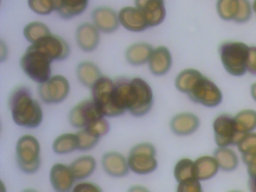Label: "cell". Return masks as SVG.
Masks as SVG:
<instances>
[{
  "label": "cell",
  "mask_w": 256,
  "mask_h": 192,
  "mask_svg": "<svg viewBox=\"0 0 256 192\" xmlns=\"http://www.w3.org/2000/svg\"><path fill=\"white\" fill-rule=\"evenodd\" d=\"M250 94H251L253 100L256 102V82H253L250 87Z\"/></svg>",
  "instance_id": "43"
},
{
  "label": "cell",
  "mask_w": 256,
  "mask_h": 192,
  "mask_svg": "<svg viewBox=\"0 0 256 192\" xmlns=\"http://www.w3.org/2000/svg\"><path fill=\"white\" fill-rule=\"evenodd\" d=\"M245 164L246 165L247 172L250 178H256V154L250 157L242 158Z\"/></svg>",
  "instance_id": "39"
},
{
  "label": "cell",
  "mask_w": 256,
  "mask_h": 192,
  "mask_svg": "<svg viewBox=\"0 0 256 192\" xmlns=\"http://www.w3.org/2000/svg\"><path fill=\"white\" fill-rule=\"evenodd\" d=\"M247 73L256 76V46H250L247 63Z\"/></svg>",
  "instance_id": "40"
},
{
  "label": "cell",
  "mask_w": 256,
  "mask_h": 192,
  "mask_svg": "<svg viewBox=\"0 0 256 192\" xmlns=\"http://www.w3.org/2000/svg\"><path fill=\"white\" fill-rule=\"evenodd\" d=\"M154 48L146 42H137L127 48L126 60L133 66H142L149 62Z\"/></svg>",
  "instance_id": "21"
},
{
  "label": "cell",
  "mask_w": 256,
  "mask_h": 192,
  "mask_svg": "<svg viewBox=\"0 0 256 192\" xmlns=\"http://www.w3.org/2000/svg\"><path fill=\"white\" fill-rule=\"evenodd\" d=\"M22 192H40L38 190H36L34 188H26Z\"/></svg>",
  "instance_id": "44"
},
{
  "label": "cell",
  "mask_w": 256,
  "mask_h": 192,
  "mask_svg": "<svg viewBox=\"0 0 256 192\" xmlns=\"http://www.w3.org/2000/svg\"><path fill=\"white\" fill-rule=\"evenodd\" d=\"M202 182L196 178L186 180L178 183L176 192H204Z\"/></svg>",
  "instance_id": "37"
},
{
  "label": "cell",
  "mask_w": 256,
  "mask_h": 192,
  "mask_svg": "<svg viewBox=\"0 0 256 192\" xmlns=\"http://www.w3.org/2000/svg\"><path fill=\"white\" fill-rule=\"evenodd\" d=\"M94 24L102 32L110 34L119 28L120 20L118 14L112 8L102 6L92 12Z\"/></svg>",
  "instance_id": "17"
},
{
  "label": "cell",
  "mask_w": 256,
  "mask_h": 192,
  "mask_svg": "<svg viewBox=\"0 0 256 192\" xmlns=\"http://www.w3.org/2000/svg\"><path fill=\"white\" fill-rule=\"evenodd\" d=\"M52 34L50 28L46 24L40 21L30 22L25 26L24 36L32 44L40 42L46 36Z\"/></svg>",
  "instance_id": "31"
},
{
  "label": "cell",
  "mask_w": 256,
  "mask_h": 192,
  "mask_svg": "<svg viewBox=\"0 0 256 192\" xmlns=\"http://www.w3.org/2000/svg\"><path fill=\"white\" fill-rule=\"evenodd\" d=\"M127 158L130 170L137 175H150L158 168L156 148L150 142L136 144L130 150Z\"/></svg>",
  "instance_id": "6"
},
{
  "label": "cell",
  "mask_w": 256,
  "mask_h": 192,
  "mask_svg": "<svg viewBox=\"0 0 256 192\" xmlns=\"http://www.w3.org/2000/svg\"><path fill=\"white\" fill-rule=\"evenodd\" d=\"M196 176L200 182L214 178L220 170V165L214 156L204 154L194 160Z\"/></svg>",
  "instance_id": "22"
},
{
  "label": "cell",
  "mask_w": 256,
  "mask_h": 192,
  "mask_svg": "<svg viewBox=\"0 0 256 192\" xmlns=\"http://www.w3.org/2000/svg\"><path fill=\"white\" fill-rule=\"evenodd\" d=\"M136 7L143 14L150 27L161 25L166 18L164 0H134Z\"/></svg>",
  "instance_id": "13"
},
{
  "label": "cell",
  "mask_w": 256,
  "mask_h": 192,
  "mask_svg": "<svg viewBox=\"0 0 256 192\" xmlns=\"http://www.w3.org/2000/svg\"><path fill=\"white\" fill-rule=\"evenodd\" d=\"M173 57L170 50L166 46L154 48L148 66L152 74L157 76L167 74L172 68Z\"/></svg>",
  "instance_id": "20"
},
{
  "label": "cell",
  "mask_w": 256,
  "mask_h": 192,
  "mask_svg": "<svg viewBox=\"0 0 256 192\" xmlns=\"http://www.w3.org/2000/svg\"><path fill=\"white\" fill-rule=\"evenodd\" d=\"M203 75L198 69H184L176 76L175 87L180 92L188 94Z\"/></svg>",
  "instance_id": "26"
},
{
  "label": "cell",
  "mask_w": 256,
  "mask_h": 192,
  "mask_svg": "<svg viewBox=\"0 0 256 192\" xmlns=\"http://www.w3.org/2000/svg\"><path fill=\"white\" fill-rule=\"evenodd\" d=\"M128 192H151L148 188L140 184L132 186L128 190Z\"/></svg>",
  "instance_id": "41"
},
{
  "label": "cell",
  "mask_w": 256,
  "mask_h": 192,
  "mask_svg": "<svg viewBox=\"0 0 256 192\" xmlns=\"http://www.w3.org/2000/svg\"><path fill=\"white\" fill-rule=\"evenodd\" d=\"M5 188V186H4V182H1V192H6V190H4Z\"/></svg>",
  "instance_id": "46"
},
{
  "label": "cell",
  "mask_w": 256,
  "mask_h": 192,
  "mask_svg": "<svg viewBox=\"0 0 256 192\" xmlns=\"http://www.w3.org/2000/svg\"><path fill=\"white\" fill-rule=\"evenodd\" d=\"M214 139L218 147L236 145L241 134L236 128L234 116L229 114H220L212 122Z\"/></svg>",
  "instance_id": "10"
},
{
  "label": "cell",
  "mask_w": 256,
  "mask_h": 192,
  "mask_svg": "<svg viewBox=\"0 0 256 192\" xmlns=\"http://www.w3.org/2000/svg\"><path fill=\"white\" fill-rule=\"evenodd\" d=\"M90 0H60V6L58 13L66 20L79 16L88 8Z\"/></svg>",
  "instance_id": "28"
},
{
  "label": "cell",
  "mask_w": 256,
  "mask_h": 192,
  "mask_svg": "<svg viewBox=\"0 0 256 192\" xmlns=\"http://www.w3.org/2000/svg\"><path fill=\"white\" fill-rule=\"evenodd\" d=\"M252 3L250 0H240V9L234 22L242 24L250 21L253 14Z\"/></svg>",
  "instance_id": "36"
},
{
  "label": "cell",
  "mask_w": 256,
  "mask_h": 192,
  "mask_svg": "<svg viewBox=\"0 0 256 192\" xmlns=\"http://www.w3.org/2000/svg\"><path fill=\"white\" fill-rule=\"evenodd\" d=\"M200 126V120L196 114L182 112L176 114L170 122V128L174 134L188 136L196 133Z\"/></svg>",
  "instance_id": "16"
},
{
  "label": "cell",
  "mask_w": 256,
  "mask_h": 192,
  "mask_svg": "<svg viewBox=\"0 0 256 192\" xmlns=\"http://www.w3.org/2000/svg\"><path fill=\"white\" fill-rule=\"evenodd\" d=\"M77 134L79 138V151L86 152L92 150L98 145L101 139L86 129H82Z\"/></svg>",
  "instance_id": "35"
},
{
  "label": "cell",
  "mask_w": 256,
  "mask_h": 192,
  "mask_svg": "<svg viewBox=\"0 0 256 192\" xmlns=\"http://www.w3.org/2000/svg\"><path fill=\"white\" fill-rule=\"evenodd\" d=\"M16 159L20 169L25 174H36L42 164L41 144L36 136L26 134L16 144Z\"/></svg>",
  "instance_id": "5"
},
{
  "label": "cell",
  "mask_w": 256,
  "mask_h": 192,
  "mask_svg": "<svg viewBox=\"0 0 256 192\" xmlns=\"http://www.w3.org/2000/svg\"><path fill=\"white\" fill-rule=\"evenodd\" d=\"M76 180H85L90 177L96 170L97 162L92 156H82L70 164Z\"/></svg>",
  "instance_id": "24"
},
{
  "label": "cell",
  "mask_w": 256,
  "mask_h": 192,
  "mask_svg": "<svg viewBox=\"0 0 256 192\" xmlns=\"http://www.w3.org/2000/svg\"><path fill=\"white\" fill-rule=\"evenodd\" d=\"M34 44L48 55L53 61H64L71 52L68 42L52 33Z\"/></svg>",
  "instance_id": "12"
},
{
  "label": "cell",
  "mask_w": 256,
  "mask_h": 192,
  "mask_svg": "<svg viewBox=\"0 0 256 192\" xmlns=\"http://www.w3.org/2000/svg\"><path fill=\"white\" fill-rule=\"evenodd\" d=\"M13 121L17 126L25 128L40 127L43 122L44 114L38 100L32 97L30 90L26 86L14 88L8 100Z\"/></svg>",
  "instance_id": "1"
},
{
  "label": "cell",
  "mask_w": 256,
  "mask_h": 192,
  "mask_svg": "<svg viewBox=\"0 0 256 192\" xmlns=\"http://www.w3.org/2000/svg\"><path fill=\"white\" fill-rule=\"evenodd\" d=\"M242 192V190H230V192Z\"/></svg>",
  "instance_id": "47"
},
{
  "label": "cell",
  "mask_w": 256,
  "mask_h": 192,
  "mask_svg": "<svg viewBox=\"0 0 256 192\" xmlns=\"http://www.w3.org/2000/svg\"><path fill=\"white\" fill-rule=\"evenodd\" d=\"M100 30L94 24L84 22L76 30V42L84 52H92L100 45L101 36Z\"/></svg>",
  "instance_id": "18"
},
{
  "label": "cell",
  "mask_w": 256,
  "mask_h": 192,
  "mask_svg": "<svg viewBox=\"0 0 256 192\" xmlns=\"http://www.w3.org/2000/svg\"><path fill=\"white\" fill-rule=\"evenodd\" d=\"M250 192H256V178H250L248 182Z\"/></svg>",
  "instance_id": "42"
},
{
  "label": "cell",
  "mask_w": 256,
  "mask_h": 192,
  "mask_svg": "<svg viewBox=\"0 0 256 192\" xmlns=\"http://www.w3.org/2000/svg\"><path fill=\"white\" fill-rule=\"evenodd\" d=\"M118 16L120 24L128 31L142 32L149 28L143 14L136 7L127 6L122 8Z\"/></svg>",
  "instance_id": "19"
},
{
  "label": "cell",
  "mask_w": 256,
  "mask_h": 192,
  "mask_svg": "<svg viewBox=\"0 0 256 192\" xmlns=\"http://www.w3.org/2000/svg\"><path fill=\"white\" fill-rule=\"evenodd\" d=\"M71 90L70 81L62 75L52 76L47 82L40 84L38 94L47 104H58L68 98Z\"/></svg>",
  "instance_id": "9"
},
{
  "label": "cell",
  "mask_w": 256,
  "mask_h": 192,
  "mask_svg": "<svg viewBox=\"0 0 256 192\" xmlns=\"http://www.w3.org/2000/svg\"><path fill=\"white\" fill-rule=\"evenodd\" d=\"M236 128L241 135L256 132V110L244 109L234 116Z\"/></svg>",
  "instance_id": "29"
},
{
  "label": "cell",
  "mask_w": 256,
  "mask_h": 192,
  "mask_svg": "<svg viewBox=\"0 0 256 192\" xmlns=\"http://www.w3.org/2000/svg\"><path fill=\"white\" fill-rule=\"evenodd\" d=\"M154 103L152 87L144 80L134 78L130 80L127 90V110L136 117L149 114Z\"/></svg>",
  "instance_id": "4"
},
{
  "label": "cell",
  "mask_w": 256,
  "mask_h": 192,
  "mask_svg": "<svg viewBox=\"0 0 256 192\" xmlns=\"http://www.w3.org/2000/svg\"><path fill=\"white\" fill-rule=\"evenodd\" d=\"M72 192H103L102 189L96 183L82 182L74 186Z\"/></svg>",
  "instance_id": "38"
},
{
  "label": "cell",
  "mask_w": 256,
  "mask_h": 192,
  "mask_svg": "<svg viewBox=\"0 0 256 192\" xmlns=\"http://www.w3.org/2000/svg\"><path fill=\"white\" fill-rule=\"evenodd\" d=\"M52 148L56 154L60 156L74 152L78 150V135L72 133L62 134L54 140Z\"/></svg>",
  "instance_id": "27"
},
{
  "label": "cell",
  "mask_w": 256,
  "mask_h": 192,
  "mask_svg": "<svg viewBox=\"0 0 256 192\" xmlns=\"http://www.w3.org/2000/svg\"><path fill=\"white\" fill-rule=\"evenodd\" d=\"M53 60L40 48L32 44L20 60V67L26 76L38 84L47 82L52 74Z\"/></svg>",
  "instance_id": "3"
},
{
  "label": "cell",
  "mask_w": 256,
  "mask_h": 192,
  "mask_svg": "<svg viewBox=\"0 0 256 192\" xmlns=\"http://www.w3.org/2000/svg\"><path fill=\"white\" fill-rule=\"evenodd\" d=\"M30 8L38 15L50 14L58 12L60 6V0H28Z\"/></svg>",
  "instance_id": "33"
},
{
  "label": "cell",
  "mask_w": 256,
  "mask_h": 192,
  "mask_svg": "<svg viewBox=\"0 0 256 192\" xmlns=\"http://www.w3.org/2000/svg\"><path fill=\"white\" fill-rule=\"evenodd\" d=\"M214 156L218 162L222 170L232 172L239 166V154L232 146L218 147Z\"/></svg>",
  "instance_id": "25"
},
{
  "label": "cell",
  "mask_w": 256,
  "mask_h": 192,
  "mask_svg": "<svg viewBox=\"0 0 256 192\" xmlns=\"http://www.w3.org/2000/svg\"><path fill=\"white\" fill-rule=\"evenodd\" d=\"M91 90L92 99L104 116L114 118L122 115L116 106L114 80L102 76Z\"/></svg>",
  "instance_id": "7"
},
{
  "label": "cell",
  "mask_w": 256,
  "mask_h": 192,
  "mask_svg": "<svg viewBox=\"0 0 256 192\" xmlns=\"http://www.w3.org/2000/svg\"><path fill=\"white\" fill-rule=\"evenodd\" d=\"M250 46L241 42H226L218 49L223 68L228 74L240 78L247 73Z\"/></svg>",
  "instance_id": "2"
},
{
  "label": "cell",
  "mask_w": 256,
  "mask_h": 192,
  "mask_svg": "<svg viewBox=\"0 0 256 192\" xmlns=\"http://www.w3.org/2000/svg\"><path fill=\"white\" fill-rule=\"evenodd\" d=\"M253 12L256 13V0H254L252 2Z\"/></svg>",
  "instance_id": "45"
},
{
  "label": "cell",
  "mask_w": 256,
  "mask_h": 192,
  "mask_svg": "<svg viewBox=\"0 0 256 192\" xmlns=\"http://www.w3.org/2000/svg\"><path fill=\"white\" fill-rule=\"evenodd\" d=\"M216 8L222 20L234 22L239 12L240 0H217Z\"/></svg>",
  "instance_id": "32"
},
{
  "label": "cell",
  "mask_w": 256,
  "mask_h": 192,
  "mask_svg": "<svg viewBox=\"0 0 256 192\" xmlns=\"http://www.w3.org/2000/svg\"><path fill=\"white\" fill-rule=\"evenodd\" d=\"M104 116L92 99L78 104L68 114V121L76 128L84 129L94 122Z\"/></svg>",
  "instance_id": "11"
},
{
  "label": "cell",
  "mask_w": 256,
  "mask_h": 192,
  "mask_svg": "<svg viewBox=\"0 0 256 192\" xmlns=\"http://www.w3.org/2000/svg\"><path fill=\"white\" fill-rule=\"evenodd\" d=\"M236 145L242 158L256 154V132L241 135Z\"/></svg>",
  "instance_id": "34"
},
{
  "label": "cell",
  "mask_w": 256,
  "mask_h": 192,
  "mask_svg": "<svg viewBox=\"0 0 256 192\" xmlns=\"http://www.w3.org/2000/svg\"><path fill=\"white\" fill-rule=\"evenodd\" d=\"M76 180L70 166L64 164H55L50 169V182L55 192H72Z\"/></svg>",
  "instance_id": "14"
},
{
  "label": "cell",
  "mask_w": 256,
  "mask_h": 192,
  "mask_svg": "<svg viewBox=\"0 0 256 192\" xmlns=\"http://www.w3.org/2000/svg\"><path fill=\"white\" fill-rule=\"evenodd\" d=\"M102 165L104 172L114 178H124L130 172L128 158L116 151L106 152L102 158Z\"/></svg>",
  "instance_id": "15"
},
{
  "label": "cell",
  "mask_w": 256,
  "mask_h": 192,
  "mask_svg": "<svg viewBox=\"0 0 256 192\" xmlns=\"http://www.w3.org/2000/svg\"><path fill=\"white\" fill-rule=\"evenodd\" d=\"M76 75L80 84L90 88H92L102 76L100 68L90 61L82 62L78 66Z\"/></svg>",
  "instance_id": "23"
},
{
  "label": "cell",
  "mask_w": 256,
  "mask_h": 192,
  "mask_svg": "<svg viewBox=\"0 0 256 192\" xmlns=\"http://www.w3.org/2000/svg\"><path fill=\"white\" fill-rule=\"evenodd\" d=\"M188 96L193 102L206 108H217L223 100L221 88L214 81L204 75L198 81Z\"/></svg>",
  "instance_id": "8"
},
{
  "label": "cell",
  "mask_w": 256,
  "mask_h": 192,
  "mask_svg": "<svg viewBox=\"0 0 256 192\" xmlns=\"http://www.w3.org/2000/svg\"><path fill=\"white\" fill-rule=\"evenodd\" d=\"M174 176L178 183L196 178L194 160L190 158L180 159L174 168Z\"/></svg>",
  "instance_id": "30"
}]
</instances>
